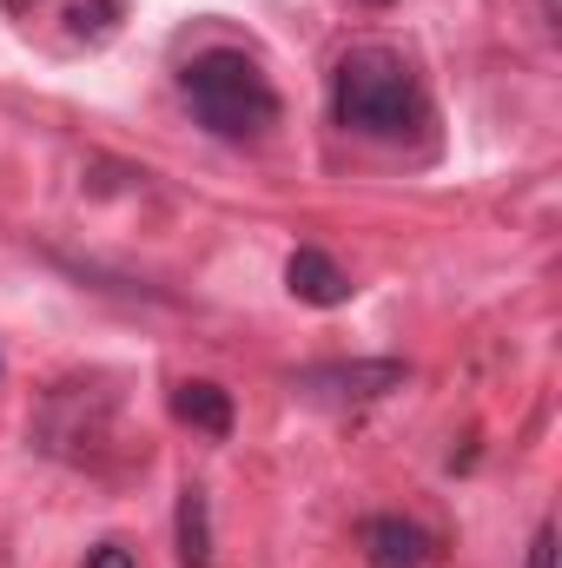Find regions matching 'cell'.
I'll return each mask as SVG.
<instances>
[{
  "label": "cell",
  "mask_w": 562,
  "mask_h": 568,
  "mask_svg": "<svg viewBox=\"0 0 562 568\" xmlns=\"http://www.w3.org/2000/svg\"><path fill=\"white\" fill-rule=\"evenodd\" d=\"M331 106H338V126L358 133V140H404L423 126V87L418 67L398 53V47H351L331 73Z\"/></svg>",
  "instance_id": "cell-1"
},
{
  "label": "cell",
  "mask_w": 562,
  "mask_h": 568,
  "mask_svg": "<svg viewBox=\"0 0 562 568\" xmlns=\"http://www.w3.org/2000/svg\"><path fill=\"white\" fill-rule=\"evenodd\" d=\"M179 87H185L192 120H199L205 133H219V140L245 145V140H265V133L279 126V93H272L265 67H259L252 53H239V47L199 53V60L179 73Z\"/></svg>",
  "instance_id": "cell-2"
},
{
  "label": "cell",
  "mask_w": 562,
  "mask_h": 568,
  "mask_svg": "<svg viewBox=\"0 0 562 568\" xmlns=\"http://www.w3.org/2000/svg\"><path fill=\"white\" fill-rule=\"evenodd\" d=\"M398 384H404L398 357H378V364H318V371L298 377V390L318 397V404H371V397H384Z\"/></svg>",
  "instance_id": "cell-3"
},
{
  "label": "cell",
  "mask_w": 562,
  "mask_h": 568,
  "mask_svg": "<svg viewBox=\"0 0 562 568\" xmlns=\"http://www.w3.org/2000/svg\"><path fill=\"white\" fill-rule=\"evenodd\" d=\"M284 284H291V297H298V304H318V311L351 304V278H344L324 252H311V245L284 258Z\"/></svg>",
  "instance_id": "cell-4"
},
{
  "label": "cell",
  "mask_w": 562,
  "mask_h": 568,
  "mask_svg": "<svg viewBox=\"0 0 562 568\" xmlns=\"http://www.w3.org/2000/svg\"><path fill=\"white\" fill-rule=\"evenodd\" d=\"M364 542H371V562L378 568H423L430 562V536H423L418 523H404V516H378L364 529Z\"/></svg>",
  "instance_id": "cell-5"
},
{
  "label": "cell",
  "mask_w": 562,
  "mask_h": 568,
  "mask_svg": "<svg viewBox=\"0 0 562 568\" xmlns=\"http://www.w3.org/2000/svg\"><path fill=\"white\" fill-rule=\"evenodd\" d=\"M172 417L192 429H205V436H232V397L219 390V384H205V377H185L179 390H172Z\"/></svg>",
  "instance_id": "cell-6"
},
{
  "label": "cell",
  "mask_w": 562,
  "mask_h": 568,
  "mask_svg": "<svg viewBox=\"0 0 562 568\" xmlns=\"http://www.w3.org/2000/svg\"><path fill=\"white\" fill-rule=\"evenodd\" d=\"M179 568H212V509H205V489H179Z\"/></svg>",
  "instance_id": "cell-7"
},
{
  "label": "cell",
  "mask_w": 562,
  "mask_h": 568,
  "mask_svg": "<svg viewBox=\"0 0 562 568\" xmlns=\"http://www.w3.org/2000/svg\"><path fill=\"white\" fill-rule=\"evenodd\" d=\"M67 20H73V33H80V40H100V33H113V20H120V0H93V7H73Z\"/></svg>",
  "instance_id": "cell-8"
},
{
  "label": "cell",
  "mask_w": 562,
  "mask_h": 568,
  "mask_svg": "<svg viewBox=\"0 0 562 568\" xmlns=\"http://www.w3.org/2000/svg\"><path fill=\"white\" fill-rule=\"evenodd\" d=\"M523 568H556V529H550V523L536 529V542H530V562H523Z\"/></svg>",
  "instance_id": "cell-9"
},
{
  "label": "cell",
  "mask_w": 562,
  "mask_h": 568,
  "mask_svg": "<svg viewBox=\"0 0 562 568\" xmlns=\"http://www.w3.org/2000/svg\"><path fill=\"white\" fill-rule=\"evenodd\" d=\"M87 568H140V562H133V549H120V542H100V549L87 556Z\"/></svg>",
  "instance_id": "cell-10"
},
{
  "label": "cell",
  "mask_w": 562,
  "mask_h": 568,
  "mask_svg": "<svg viewBox=\"0 0 562 568\" xmlns=\"http://www.w3.org/2000/svg\"><path fill=\"white\" fill-rule=\"evenodd\" d=\"M7 7H13V13H20V7H33V0H7Z\"/></svg>",
  "instance_id": "cell-11"
},
{
  "label": "cell",
  "mask_w": 562,
  "mask_h": 568,
  "mask_svg": "<svg viewBox=\"0 0 562 568\" xmlns=\"http://www.w3.org/2000/svg\"><path fill=\"white\" fill-rule=\"evenodd\" d=\"M371 7H384V0H371Z\"/></svg>",
  "instance_id": "cell-12"
}]
</instances>
